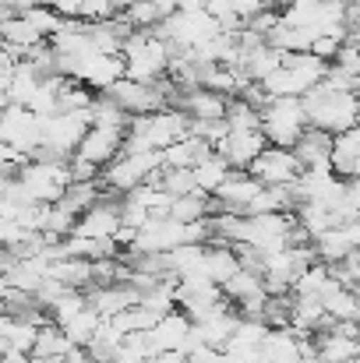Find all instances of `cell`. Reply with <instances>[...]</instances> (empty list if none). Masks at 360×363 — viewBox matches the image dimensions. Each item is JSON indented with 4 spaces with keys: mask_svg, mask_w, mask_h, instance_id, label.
<instances>
[{
    "mask_svg": "<svg viewBox=\"0 0 360 363\" xmlns=\"http://www.w3.org/2000/svg\"><path fill=\"white\" fill-rule=\"evenodd\" d=\"M325 71H329V60L315 57L311 50H304V53H283V64H279L268 78H261L258 85L265 89L268 99H276V96L304 99L315 85H322Z\"/></svg>",
    "mask_w": 360,
    "mask_h": 363,
    "instance_id": "obj_1",
    "label": "cell"
},
{
    "mask_svg": "<svg viewBox=\"0 0 360 363\" xmlns=\"http://www.w3.org/2000/svg\"><path fill=\"white\" fill-rule=\"evenodd\" d=\"M124 74L134 78V82H159L170 74V60H173V50L170 43L159 35V32H131L124 39Z\"/></svg>",
    "mask_w": 360,
    "mask_h": 363,
    "instance_id": "obj_2",
    "label": "cell"
},
{
    "mask_svg": "<svg viewBox=\"0 0 360 363\" xmlns=\"http://www.w3.org/2000/svg\"><path fill=\"white\" fill-rule=\"evenodd\" d=\"M304 110H307V123L311 127H322L329 134H339V130L357 127L360 96L357 92H336L329 85H315L304 96Z\"/></svg>",
    "mask_w": 360,
    "mask_h": 363,
    "instance_id": "obj_3",
    "label": "cell"
},
{
    "mask_svg": "<svg viewBox=\"0 0 360 363\" xmlns=\"http://www.w3.org/2000/svg\"><path fill=\"white\" fill-rule=\"evenodd\" d=\"M159 169H163V152H148V148H145V152H124V148H120L117 159H110V162L103 166L99 184H103V191L124 198L127 191L141 187L145 180H156Z\"/></svg>",
    "mask_w": 360,
    "mask_h": 363,
    "instance_id": "obj_4",
    "label": "cell"
},
{
    "mask_svg": "<svg viewBox=\"0 0 360 363\" xmlns=\"http://www.w3.org/2000/svg\"><path fill=\"white\" fill-rule=\"evenodd\" d=\"M307 130V110H304V99H293V96H276L261 106V134L268 145H283V148H293L297 138Z\"/></svg>",
    "mask_w": 360,
    "mask_h": 363,
    "instance_id": "obj_5",
    "label": "cell"
},
{
    "mask_svg": "<svg viewBox=\"0 0 360 363\" xmlns=\"http://www.w3.org/2000/svg\"><path fill=\"white\" fill-rule=\"evenodd\" d=\"M64 74H71L75 82L89 85L92 92H107L117 78H124V57L120 53H103V50H89L85 57L71 60Z\"/></svg>",
    "mask_w": 360,
    "mask_h": 363,
    "instance_id": "obj_6",
    "label": "cell"
},
{
    "mask_svg": "<svg viewBox=\"0 0 360 363\" xmlns=\"http://www.w3.org/2000/svg\"><path fill=\"white\" fill-rule=\"evenodd\" d=\"M120 226H124V208H120V198L117 194H103L96 205H89L78 219H75V230H71V237H92V240H114V233H117Z\"/></svg>",
    "mask_w": 360,
    "mask_h": 363,
    "instance_id": "obj_7",
    "label": "cell"
},
{
    "mask_svg": "<svg viewBox=\"0 0 360 363\" xmlns=\"http://www.w3.org/2000/svg\"><path fill=\"white\" fill-rule=\"evenodd\" d=\"M247 173L254 180H261L265 187H276V184H293L300 177V162L293 155V148H283V145H265L258 152V159L247 166Z\"/></svg>",
    "mask_w": 360,
    "mask_h": 363,
    "instance_id": "obj_8",
    "label": "cell"
},
{
    "mask_svg": "<svg viewBox=\"0 0 360 363\" xmlns=\"http://www.w3.org/2000/svg\"><path fill=\"white\" fill-rule=\"evenodd\" d=\"M124 134H127V127H114V123H89V130H85V138L78 141L75 155L103 169L110 159H117L120 155V148H124Z\"/></svg>",
    "mask_w": 360,
    "mask_h": 363,
    "instance_id": "obj_9",
    "label": "cell"
},
{
    "mask_svg": "<svg viewBox=\"0 0 360 363\" xmlns=\"http://www.w3.org/2000/svg\"><path fill=\"white\" fill-rule=\"evenodd\" d=\"M148 339H152L156 350H184V353L198 342V335H195V321H191L180 307L166 311V314L148 328Z\"/></svg>",
    "mask_w": 360,
    "mask_h": 363,
    "instance_id": "obj_10",
    "label": "cell"
},
{
    "mask_svg": "<svg viewBox=\"0 0 360 363\" xmlns=\"http://www.w3.org/2000/svg\"><path fill=\"white\" fill-rule=\"evenodd\" d=\"M265 145H268V141H265L261 127H230V130L223 134V141L216 145V152H219L234 169H247Z\"/></svg>",
    "mask_w": 360,
    "mask_h": 363,
    "instance_id": "obj_11",
    "label": "cell"
},
{
    "mask_svg": "<svg viewBox=\"0 0 360 363\" xmlns=\"http://www.w3.org/2000/svg\"><path fill=\"white\" fill-rule=\"evenodd\" d=\"M177 110H184L191 121H227V110H230V96L223 92H212L205 85H195V89H184L173 103Z\"/></svg>",
    "mask_w": 360,
    "mask_h": 363,
    "instance_id": "obj_12",
    "label": "cell"
},
{
    "mask_svg": "<svg viewBox=\"0 0 360 363\" xmlns=\"http://www.w3.org/2000/svg\"><path fill=\"white\" fill-rule=\"evenodd\" d=\"M265 184L261 180H254L247 169H230V177L219 184V191L212 194L216 198V205H219V212H237L244 216L247 212V205L258 198V191H261Z\"/></svg>",
    "mask_w": 360,
    "mask_h": 363,
    "instance_id": "obj_13",
    "label": "cell"
},
{
    "mask_svg": "<svg viewBox=\"0 0 360 363\" xmlns=\"http://www.w3.org/2000/svg\"><path fill=\"white\" fill-rule=\"evenodd\" d=\"M89 307L99 314V318H114L120 311L134 307L141 300V293L131 286V282H110V286H89Z\"/></svg>",
    "mask_w": 360,
    "mask_h": 363,
    "instance_id": "obj_14",
    "label": "cell"
},
{
    "mask_svg": "<svg viewBox=\"0 0 360 363\" xmlns=\"http://www.w3.org/2000/svg\"><path fill=\"white\" fill-rule=\"evenodd\" d=\"M329 166L339 180H360V123L350 127V130H339L332 138Z\"/></svg>",
    "mask_w": 360,
    "mask_h": 363,
    "instance_id": "obj_15",
    "label": "cell"
},
{
    "mask_svg": "<svg viewBox=\"0 0 360 363\" xmlns=\"http://www.w3.org/2000/svg\"><path fill=\"white\" fill-rule=\"evenodd\" d=\"M332 138L336 134H329V130H322V127H311L307 123V130L297 138V145H293V155H297V162H300V169H311V166H329V155H332Z\"/></svg>",
    "mask_w": 360,
    "mask_h": 363,
    "instance_id": "obj_16",
    "label": "cell"
},
{
    "mask_svg": "<svg viewBox=\"0 0 360 363\" xmlns=\"http://www.w3.org/2000/svg\"><path fill=\"white\" fill-rule=\"evenodd\" d=\"M265 363H297L300 360V335L293 328H268L261 342Z\"/></svg>",
    "mask_w": 360,
    "mask_h": 363,
    "instance_id": "obj_17",
    "label": "cell"
},
{
    "mask_svg": "<svg viewBox=\"0 0 360 363\" xmlns=\"http://www.w3.org/2000/svg\"><path fill=\"white\" fill-rule=\"evenodd\" d=\"M279 64H283V50H276V46H268V43H258V46L244 50V57H240V71L247 74V82L268 78Z\"/></svg>",
    "mask_w": 360,
    "mask_h": 363,
    "instance_id": "obj_18",
    "label": "cell"
},
{
    "mask_svg": "<svg viewBox=\"0 0 360 363\" xmlns=\"http://www.w3.org/2000/svg\"><path fill=\"white\" fill-rule=\"evenodd\" d=\"M50 279H57V282H64L71 289H89L92 286V261L75 257V254L53 257L50 261Z\"/></svg>",
    "mask_w": 360,
    "mask_h": 363,
    "instance_id": "obj_19",
    "label": "cell"
},
{
    "mask_svg": "<svg viewBox=\"0 0 360 363\" xmlns=\"http://www.w3.org/2000/svg\"><path fill=\"white\" fill-rule=\"evenodd\" d=\"M237 268H240L237 250H234L230 243H223V240H209L205 243V272H209V279H212L216 286H223Z\"/></svg>",
    "mask_w": 360,
    "mask_h": 363,
    "instance_id": "obj_20",
    "label": "cell"
},
{
    "mask_svg": "<svg viewBox=\"0 0 360 363\" xmlns=\"http://www.w3.org/2000/svg\"><path fill=\"white\" fill-rule=\"evenodd\" d=\"M230 162L219 155V152H209L205 159H198L195 166H191V173H195V184H198V191L202 194H216L219 191V184L230 177Z\"/></svg>",
    "mask_w": 360,
    "mask_h": 363,
    "instance_id": "obj_21",
    "label": "cell"
},
{
    "mask_svg": "<svg viewBox=\"0 0 360 363\" xmlns=\"http://www.w3.org/2000/svg\"><path fill=\"white\" fill-rule=\"evenodd\" d=\"M212 152V145L198 134H187L180 141H173L170 148H163V166H195L198 159H205Z\"/></svg>",
    "mask_w": 360,
    "mask_h": 363,
    "instance_id": "obj_22",
    "label": "cell"
},
{
    "mask_svg": "<svg viewBox=\"0 0 360 363\" xmlns=\"http://www.w3.org/2000/svg\"><path fill=\"white\" fill-rule=\"evenodd\" d=\"M120 18L134 28V32H156L159 21L166 18V11L156 4V0H127L120 7Z\"/></svg>",
    "mask_w": 360,
    "mask_h": 363,
    "instance_id": "obj_23",
    "label": "cell"
},
{
    "mask_svg": "<svg viewBox=\"0 0 360 363\" xmlns=\"http://www.w3.org/2000/svg\"><path fill=\"white\" fill-rule=\"evenodd\" d=\"M71 346L75 342L67 339V332L57 321H43L39 335H36V346H32V357H67Z\"/></svg>",
    "mask_w": 360,
    "mask_h": 363,
    "instance_id": "obj_24",
    "label": "cell"
},
{
    "mask_svg": "<svg viewBox=\"0 0 360 363\" xmlns=\"http://www.w3.org/2000/svg\"><path fill=\"white\" fill-rule=\"evenodd\" d=\"M99 325H103V318L92 311V307H85V311H78L71 321H64L60 328L67 332V339L75 342V346H89L92 339H96V332H99Z\"/></svg>",
    "mask_w": 360,
    "mask_h": 363,
    "instance_id": "obj_25",
    "label": "cell"
},
{
    "mask_svg": "<svg viewBox=\"0 0 360 363\" xmlns=\"http://www.w3.org/2000/svg\"><path fill=\"white\" fill-rule=\"evenodd\" d=\"M329 279H332V272H329V264L325 261H315L311 268H304L300 275H297V282H293V296H322V289L329 286Z\"/></svg>",
    "mask_w": 360,
    "mask_h": 363,
    "instance_id": "obj_26",
    "label": "cell"
},
{
    "mask_svg": "<svg viewBox=\"0 0 360 363\" xmlns=\"http://www.w3.org/2000/svg\"><path fill=\"white\" fill-rule=\"evenodd\" d=\"M156 180H159V187H163V191H170L173 198H180V194H195V191H198L191 166H163Z\"/></svg>",
    "mask_w": 360,
    "mask_h": 363,
    "instance_id": "obj_27",
    "label": "cell"
},
{
    "mask_svg": "<svg viewBox=\"0 0 360 363\" xmlns=\"http://www.w3.org/2000/svg\"><path fill=\"white\" fill-rule=\"evenodd\" d=\"M107 321H114L124 335H131V332H148L159 318L148 311V307H141V303H134V307H127V311H120L114 318H107Z\"/></svg>",
    "mask_w": 360,
    "mask_h": 363,
    "instance_id": "obj_28",
    "label": "cell"
},
{
    "mask_svg": "<svg viewBox=\"0 0 360 363\" xmlns=\"http://www.w3.org/2000/svg\"><path fill=\"white\" fill-rule=\"evenodd\" d=\"M36 335H39V325H36V321H28V318H11V328L4 332V346H14V350L32 353Z\"/></svg>",
    "mask_w": 360,
    "mask_h": 363,
    "instance_id": "obj_29",
    "label": "cell"
},
{
    "mask_svg": "<svg viewBox=\"0 0 360 363\" xmlns=\"http://www.w3.org/2000/svg\"><path fill=\"white\" fill-rule=\"evenodd\" d=\"M50 7H53L60 18H82L85 0H50Z\"/></svg>",
    "mask_w": 360,
    "mask_h": 363,
    "instance_id": "obj_30",
    "label": "cell"
},
{
    "mask_svg": "<svg viewBox=\"0 0 360 363\" xmlns=\"http://www.w3.org/2000/svg\"><path fill=\"white\" fill-rule=\"evenodd\" d=\"M145 363H187V353L184 350H156Z\"/></svg>",
    "mask_w": 360,
    "mask_h": 363,
    "instance_id": "obj_31",
    "label": "cell"
},
{
    "mask_svg": "<svg viewBox=\"0 0 360 363\" xmlns=\"http://www.w3.org/2000/svg\"><path fill=\"white\" fill-rule=\"evenodd\" d=\"M0 363H32V357H28L25 350H14V346H4V353H0Z\"/></svg>",
    "mask_w": 360,
    "mask_h": 363,
    "instance_id": "obj_32",
    "label": "cell"
},
{
    "mask_svg": "<svg viewBox=\"0 0 360 363\" xmlns=\"http://www.w3.org/2000/svg\"><path fill=\"white\" fill-rule=\"evenodd\" d=\"M64 363H96V360H92V353H89L85 346H71L67 357H64Z\"/></svg>",
    "mask_w": 360,
    "mask_h": 363,
    "instance_id": "obj_33",
    "label": "cell"
},
{
    "mask_svg": "<svg viewBox=\"0 0 360 363\" xmlns=\"http://www.w3.org/2000/svg\"><path fill=\"white\" fill-rule=\"evenodd\" d=\"M7 328H11V314H4V311H0V339H4V332H7Z\"/></svg>",
    "mask_w": 360,
    "mask_h": 363,
    "instance_id": "obj_34",
    "label": "cell"
},
{
    "mask_svg": "<svg viewBox=\"0 0 360 363\" xmlns=\"http://www.w3.org/2000/svg\"><path fill=\"white\" fill-rule=\"evenodd\" d=\"M300 363H322V360L318 357H307V360H300Z\"/></svg>",
    "mask_w": 360,
    "mask_h": 363,
    "instance_id": "obj_35",
    "label": "cell"
},
{
    "mask_svg": "<svg viewBox=\"0 0 360 363\" xmlns=\"http://www.w3.org/2000/svg\"><path fill=\"white\" fill-rule=\"evenodd\" d=\"M347 363H357V357H354V360H347Z\"/></svg>",
    "mask_w": 360,
    "mask_h": 363,
    "instance_id": "obj_36",
    "label": "cell"
},
{
    "mask_svg": "<svg viewBox=\"0 0 360 363\" xmlns=\"http://www.w3.org/2000/svg\"><path fill=\"white\" fill-rule=\"evenodd\" d=\"M357 363H360V353H357Z\"/></svg>",
    "mask_w": 360,
    "mask_h": 363,
    "instance_id": "obj_37",
    "label": "cell"
},
{
    "mask_svg": "<svg viewBox=\"0 0 360 363\" xmlns=\"http://www.w3.org/2000/svg\"><path fill=\"white\" fill-rule=\"evenodd\" d=\"M357 123H360V113H357Z\"/></svg>",
    "mask_w": 360,
    "mask_h": 363,
    "instance_id": "obj_38",
    "label": "cell"
},
{
    "mask_svg": "<svg viewBox=\"0 0 360 363\" xmlns=\"http://www.w3.org/2000/svg\"><path fill=\"white\" fill-rule=\"evenodd\" d=\"M124 4H127V0H124Z\"/></svg>",
    "mask_w": 360,
    "mask_h": 363,
    "instance_id": "obj_39",
    "label": "cell"
},
{
    "mask_svg": "<svg viewBox=\"0 0 360 363\" xmlns=\"http://www.w3.org/2000/svg\"><path fill=\"white\" fill-rule=\"evenodd\" d=\"M297 363H300V360H297Z\"/></svg>",
    "mask_w": 360,
    "mask_h": 363,
    "instance_id": "obj_40",
    "label": "cell"
}]
</instances>
